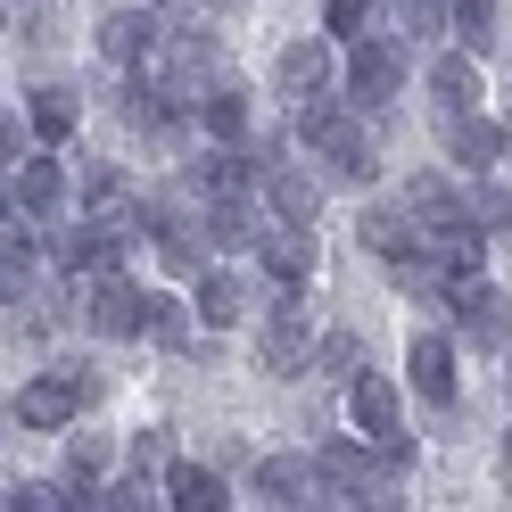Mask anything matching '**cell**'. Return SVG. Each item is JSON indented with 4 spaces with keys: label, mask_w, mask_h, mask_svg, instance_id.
<instances>
[{
    "label": "cell",
    "mask_w": 512,
    "mask_h": 512,
    "mask_svg": "<svg viewBox=\"0 0 512 512\" xmlns=\"http://www.w3.org/2000/svg\"><path fill=\"white\" fill-rule=\"evenodd\" d=\"M323 166H290V157H281V166H265L256 174V207H265L273 223H323Z\"/></svg>",
    "instance_id": "4fadbf2b"
},
{
    "label": "cell",
    "mask_w": 512,
    "mask_h": 512,
    "mask_svg": "<svg viewBox=\"0 0 512 512\" xmlns=\"http://www.w3.org/2000/svg\"><path fill=\"white\" fill-rule=\"evenodd\" d=\"M67 380H75V397H83V413H91V405H108V372H100V364H83V356H67Z\"/></svg>",
    "instance_id": "d590c367"
},
{
    "label": "cell",
    "mask_w": 512,
    "mask_h": 512,
    "mask_svg": "<svg viewBox=\"0 0 512 512\" xmlns=\"http://www.w3.org/2000/svg\"><path fill=\"white\" fill-rule=\"evenodd\" d=\"M149 248H157V265H166L174 281H190V273H199L207 256H215V248H207V232H199V215H182V223H166V232H157Z\"/></svg>",
    "instance_id": "f546056e"
},
{
    "label": "cell",
    "mask_w": 512,
    "mask_h": 512,
    "mask_svg": "<svg viewBox=\"0 0 512 512\" xmlns=\"http://www.w3.org/2000/svg\"><path fill=\"white\" fill-rule=\"evenodd\" d=\"M314 157H323V182H339V190H372L380 166H389V149H380V133H372V116H364V108L347 116Z\"/></svg>",
    "instance_id": "ba28073f"
},
{
    "label": "cell",
    "mask_w": 512,
    "mask_h": 512,
    "mask_svg": "<svg viewBox=\"0 0 512 512\" xmlns=\"http://www.w3.org/2000/svg\"><path fill=\"white\" fill-rule=\"evenodd\" d=\"M149 306H157V290H149V281H133V273L83 281V323H91V339H108V347L149 339Z\"/></svg>",
    "instance_id": "7a4b0ae2"
},
{
    "label": "cell",
    "mask_w": 512,
    "mask_h": 512,
    "mask_svg": "<svg viewBox=\"0 0 512 512\" xmlns=\"http://www.w3.org/2000/svg\"><path fill=\"white\" fill-rule=\"evenodd\" d=\"M248 496L273 504V512H298V504H331L323 479H314V455H256L248 471Z\"/></svg>",
    "instance_id": "9a60e30c"
},
{
    "label": "cell",
    "mask_w": 512,
    "mask_h": 512,
    "mask_svg": "<svg viewBox=\"0 0 512 512\" xmlns=\"http://www.w3.org/2000/svg\"><path fill=\"white\" fill-rule=\"evenodd\" d=\"M372 9H380V0H323V34L347 50L356 34H372Z\"/></svg>",
    "instance_id": "836d02e7"
},
{
    "label": "cell",
    "mask_w": 512,
    "mask_h": 512,
    "mask_svg": "<svg viewBox=\"0 0 512 512\" xmlns=\"http://www.w3.org/2000/svg\"><path fill=\"white\" fill-rule=\"evenodd\" d=\"M182 190H190V199H240V190H256V157L232 149V141H207L182 166Z\"/></svg>",
    "instance_id": "ac0fdd59"
},
{
    "label": "cell",
    "mask_w": 512,
    "mask_h": 512,
    "mask_svg": "<svg viewBox=\"0 0 512 512\" xmlns=\"http://www.w3.org/2000/svg\"><path fill=\"white\" fill-rule=\"evenodd\" d=\"M265 380H306L314 372V331L298 306H265V323H256V356H248Z\"/></svg>",
    "instance_id": "52a82bcc"
},
{
    "label": "cell",
    "mask_w": 512,
    "mask_h": 512,
    "mask_svg": "<svg viewBox=\"0 0 512 512\" xmlns=\"http://www.w3.org/2000/svg\"><path fill=\"white\" fill-rule=\"evenodd\" d=\"M25 149H34V133H25V108H0V166H17Z\"/></svg>",
    "instance_id": "8d00e7d4"
},
{
    "label": "cell",
    "mask_w": 512,
    "mask_h": 512,
    "mask_svg": "<svg viewBox=\"0 0 512 512\" xmlns=\"http://www.w3.org/2000/svg\"><path fill=\"white\" fill-rule=\"evenodd\" d=\"M0 215H17V207H9V166H0Z\"/></svg>",
    "instance_id": "f35d334b"
},
{
    "label": "cell",
    "mask_w": 512,
    "mask_h": 512,
    "mask_svg": "<svg viewBox=\"0 0 512 512\" xmlns=\"http://www.w3.org/2000/svg\"><path fill=\"white\" fill-rule=\"evenodd\" d=\"M9 9H25V0H9Z\"/></svg>",
    "instance_id": "ee69618b"
},
{
    "label": "cell",
    "mask_w": 512,
    "mask_h": 512,
    "mask_svg": "<svg viewBox=\"0 0 512 512\" xmlns=\"http://www.w3.org/2000/svg\"><path fill=\"white\" fill-rule=\"evenodd\" d=\"M422 91H430L438 108H479V100H488V83H479V58H471V50H446V42L430 50Z\"/></svg>",
    "instance_id": "7402d4cb"
},
{
    "label": "cell",
    "mask_w": 512,
    "mask_h": 512,
    "mask_svg": "<svg viewBox=\"0 0 512 512\" xmlns=\"http://www.w3.org/2000/svg\"><path fill=\"white\" fill-rule=\"evenodd\" d=\"M215 9H223V17H240V9H248V0H215Z\"/></svg>",
    "instance_id": "60d3db41"
},
{
    "label": "cell",
    "mask_w": 512,
    "mask_h": 512,
    "mask_svg": "<svg viewBox=\"0 0 512 512\" xmlns=\"http://www.w3.org/2000/svg\"><path fill=\"white\" fill-rule=\"evenodd\" d=\"M133 207V182H124L116 157H83L75 166V215H124Z\"/></svg>",
    "instance_id": "484cf974"
},
{
    "label": "cell",
    "mask_w": 512,
    "mask_h": 512,
    "mask_svg": "<svg viewBox=\"0 0 512 512\" xmlns=\"http://www.w3.org/2000/svg\"><path fill=\"white\" fill-rule=\"evenodd\" d=\"M380 463H389V471L405 479L413 463H422V438H413V430H389V438H380Z\"/></svg>",
    "instance_id": "74e56055"
},
{
    "label": "cell",
    "mask_w": 512,
    "mask_h": 512,
    "mask_svg": "<svg viewBox=\"0 0 512 512\" xmlns=\"http://www.w3.org/2000/svg\"><path fill=\"white\" fill-rule=\"evenodd\" d=\"M463 223L471 232H512V190H504V174H463Z\"/></svg>",
    "instance_id": "f1b7e54d"
},
{
    "label": "cell",
    "mask_w": 512,
    "mask_h": 512,
    "mask_svg": "<svg viewBox=\"0 0 512 512\" xmlns=\"http://www.w3.org/2000/svg\"><path fill=\"white\" fill-rule=\"evenodd\" d=\"M314 372H323V380H339V389H347V380L364 372V339L347 331V323H331V331H314Z\"/></svg>",
    "instance_id": "d6a6232c"
},
{
    "label": "cell",
    "mask_w": 512,
    "mask_h": 512,
    "mask_svg": "<svg viewBox=\"0 0 512 512\" xmlns=\"http://www.w3.org/2000/svg\"><path fill=\"white\" fill-rule=\"evenodd\" d=\"M413 240H422V223H413L397 199H372V207L356 215V248H364V256H380V265H397Z\"/></svg>",
    "instance_id": "603a6c76"
},
{
    "label": "cell",
    "mask_w": 512,
    "mask_h": 512,
    "mask_svg": "<svg viewBox=\"0 0 512 512\" xmlns=\"http://www.w3.org/2000/svg\"><path fill=\"white\" fill-rule=\"evenodd\" d=\"M347 430H364L372 446L380 438H389V430H405V413H397V380L389 372H356V380H347Z\"/></svg>",
    "instance_id": "44dd1931"
},
{
    "label": "cell",
    "mask_w": 512,
    "mask_h": 512,
    "mask_svg": "<svg viewBox=\"0 0 512 512\" xmlns=\"http://www.w3.org/2000/svg\"><path fill=\"white\" fill-rule=\"evenodd\" d=\"M42 281H50L42 223H25V215H0V306H17V298H42Z\"/></svg>",
    "instance_id": "9c48e42d"
},
{
    "label": "cell",
    "mask_w": 512,
    "mask_h": 512,
    "mask_svg": "<svg viewBox=\"0 0 512 512\" xmlns=\"http://www.w3.org/2000/svg\"><path fill=\"white\" fill-rule=\"evenodd\" d=\"M446 314H455V339L471 347V356H504L512 347V298L496 290L488 273H471V281H446Z\"/></svg>",
    "instance_id": "3957f363"
},
{
    "label": "cell",
    "mask_w": 512,
    "mask_h": 512,
    "mask_svg": "<svg viewBox=\"0 0 512 512\" xmlns=\"http://www.w3.org/2000/svg\"><path fill=\"white\" fill-rule=\"evenodd\" d=\"M108 471H116V438H108V430L67 422V479H75L91 504H100V479H108Z\"/></svg>",
    "instance_id": "4316f807"
},
{
    "label": "cell",
    "mask_w": 512,
    "mask_h": 512,
    "mask_svg": "<svg viewBox=\"0 0 512 512\" xmlns=\"http://www.w3.org/2000/svg\"><path fill=\"white\" fill-rule=\"evenodd\" d=\"M17 108H25V133H34L42 149H67L75 124H83V91H75V83H34Z\"/></svg>",
    "instance_id": "ffe728a7"
},
{
    "label": "cell",
    "mask_w": 512,
    "mask_h": 512,
    "mask_svg": "<svg viewBox=\"0 0 512 512\" xmlns=\"http://www.w3.org/2000/svg\"><path fill=\"white\" fill-rule=\"evenodd\" d=\"M265 207H256V190H240V199H199V232L215 256H248L256 240H265Z\"/></svg>",
    "instance_id": "e0dca14e"
},
{
    "label": "cell",
    "mask_w": 512,
    "mask_h": 512,
    "mask_svg": "<svg viewBox=\"0 0 512 512\" xmlns=\"http://www.w3.org/2000/svg\"><path fill=\"white\" fill-rule=\"evenodd\" d=\"M380 9H389V34L405 42V50H438L446 42V0H380Z\"/></svg>",
    "instance_id": "83f0119b"
},
{
    "label": "cell",
    "mask_w": 512,
    "mask_h": 512,
    "mask_svg": "<svg viewBox=\"0 0 512 512\" xmlns=\"http://www.w3.org/2000/svg\"><path fill=\"white\" fill-rule=\"evenodd\" d=\"M9 207L25 223H58V215H75V174H67V149H25L17 166H9Z\"/></svg>",
    "instance_id": "277c9868"
},
{
    "label": "cell",
    "mask_w": 512,
    "mask_h": 512,
    "mask_svg": "<svg viewBox=\"0 0 512 512\" xmlns=\"http://www.w3.org/2000/svg\"><path fill=\"white\" fill-rule=\"evenodd\" d=\"M339 83V42L331 34H298V42H281L273 58V100H314V91H331Z\"/></svg>",
    "instance_id": "8fae6325"
},
{
    "label": "cell",
    "mask_w": 512,
    "mask_h": 512,
    "mask_svg": "<svg viewBox=\"0 0 512 512\" xmlns=\"http://www.w3.org/2000/svg\"><path fill=\"white\" fill-rule=\"evenodd\" d=\"M157 488H166V504L174 512H223V504H232V488H223V471L215 463H166V479H157Z\"/></svg>",
    "instance_id": "d4e9b609"
},
{
    "label": "cell",
    "mask_w": 512,
    "mask_h": 512,
    "mask_svg": "<svg viewBox=\"0 0 512 512\" xmlns=\"http://www.w3.org/2000/svg\"><path fill=\"white\" fill-rule=\"evenodd\" d=\"M248 306H256V281H248V273L215 265V256L190 273V314H199V331H232V323H248Z\"/></svg>",
    "instance_id": "5bb4252c"
},
{
    "label": "cell",
    "mask_w": 512,
    "mask_h": 512,
    "mask_svg": "<svg viewBox=\"0 0 512 512\" xmlns=\"http://www.w3.org/2000/svg\"><path fill=\"white\" fill-rule=\"evenodd\" d=\"M446 9H455V17H446V34H455L471 58H488L504 34H496V9H504V0H446Z\"/></svg>",
    "instance_id": "1f68e13d"
},
{
    "label": "cell",
    "mask_w": 512,
    "mask_h": 512,
    "mask_svg": "<svg viewBox=\"0 0 512 512\" xmlns=\"http://www.w3.org/2000/svg\"><path fill=\"white\" fill-rule=\"evenodd\" d=\"M9 422H17V430H50V438H67V422H83V397H75L67 364H50V372L25 380V389L9 397Z\"/></svg>",
    "instance_id": "7c38bea8"
},
{
    "label": "cell",
    "mask_w": 512,
    "mask_h": 512,
    "mask_svg": "<svg viewBox=\"0 0 512 512\" xmlns=\"http://www.w3.org/2000/svg\"><path fill=\"white\" fill-rule=\"evenodd\" d=\"M256 265H265V281H281V290H306L314 265H323V248H314V223H265V240H256Z\"/></svg>",
    "instance_id": "2e32d148"
},
{
    "label": "cell",
    "mask_w": 512,
    "mask_h": 512,
    "mask_svg": "<svg viewBox=\"0 0 512 512\" xmlns=\"http://www.w3.org/2000/svg\"><path fill=\"white\" fill-rule=\"evenodd\" d=\"M496 463H504V471H512V430H504V446H496Z\"/></svg>",
    "instance_id": "ab89813d"
},
{
    "label": "cell",
    "mask_w": 512,
    "mask_h": 512,
    "mask_svg": "<svg viewBox=\"0 0 512 512\" xmlns=\"http://www.w3.org/2000/svg\"><path fill=\"white\" fill-rule=\"evenodd\" d=\"M166 463H174V438H166V430H133V455H124V471L166 479Z\"/></svg>",
    "instance_id": "e575fe53"
},
{
    "label": "cell",
    "mask_w": 512,
    "mask_h": 512,
    "mask_svg": "<svg viewBox=\"0 0 512 512\" xmlns=\"http://www.w3.org/2000/svg\"><path fill=\"white\" fill-rule=\"evenodd\" d=\"M504 397H512V347H504Z\"/></svg>",
    "instance_id": "b9f144b4"
},
{
    "label": "cell",
    "mask_w": 512,
    "mask_h": 512,
    "mask_svg": "<svg viewBox=\"0 0 512 512\" xmlns=\"http://www.w3.org/2000/svg\"><path fill=\"white\" fill-rule=\"evenodd\" d=\"M190 124H199L207 141H232V149H248V133H256V91L223 75V83H207V91H199V116H190Z\"/></svg>",
    "instance_id": "d6986e66"
},
{
    "label": "cell",
    "mask_w": 512,
    "mask_h": 512,
    "mask_svg": "<svg viewBox=\"0 0 512 512\" xmlns=\"http://www.w3.org/2000/svg\"><path fill=\"white\" fill-rule=\"evenodd\" d=\"M0 25H9V0H0Z\"/></svg>",
    "instance_id": "7bdbcfd3"
},
{
    "label": "cell",
    "mask_w": 512,
    "mask_h": 512,
    "mask_svg": "<svg viewBox=\"0 0 512 512\" xmlns=\"http://www.w3.org/2000/svg\"><path fill=\"white\" fill-rule=\"evenodd\" d=\"M339 91H347L364 116H380V108L405 91V42L389 34V25H372V34H356V42L339 50Z\"/></svg>",
    "instance_id": "6da1fadb"
},
{
    "label": "cell",
    "mask_w": 512,
    "mask_h": 512,
    "mask_svg": "<svg viewBox=\"0 0 512 512\" xmlns=\"http://www.w3.org/2000/svg\"><path fill=\"white\" fill-rule=\"evenodd\" d=\"M91 42H100V58H108L116 75H141L149 58H157V42H166V17H157V9H100Z\"/></svg>",
    "instance_id": "30bf717a"
},
{
    "label": "cell",
    "mask_w": 512,
    "mask_h": 512,
    "mask_svg": "<svg viewBox=\"0 0 512 512\" xmlns=\"http://www.w3.org/2000/svg\"><path fill=\"white\" fill-rule=\"evenodd\" d=\"M397 207H405L413 223H446V215H463V182L446 174V166H413V174L397 182Z\"/></svg>",
    "instance_id": "cb8c5ba5"
},
{
    "label": "cell",
    "mask_w": 512,
    "mask_h": 512,
    "mask_svg": "<svg viewBox=\"0 0 512 512\" xmlns=\"http://www.w3.org/2000/svg\"><path fill=\"white\" fill-rule=\"evenodd\" d=\"M438 149L455 174H504V124L488 108H438Z\"/></svg>",
    "instance_id": "8992f818"
},
{
    "label": "cell",
    "mask_w": 512,
    "mask_h": 512,
    "mask_svg": "<svg viewBox=\"0 0 512 512\" xmlns=\"http://www.w3.org/2000/svg\"><path fill=\"white\" fill-rule=\"evenodd\" d=\"M190 339H199V314H190V298L157 290V306H149V347H166V356H190Z\"/></svg>",
    "instance_id": "4dcf8cb0"
},
{
    "label": "cell",
    "mask_w": 512,
    "mask_h": 512,
    "mask_svg": "<svg viewBox=\"0 0 512 512\" xmlns=\"http://www.w3.org/2000/svg\"><path fill=\"white\" fill-rule=\"evenodd\" d=\"M463 339L455 331H413V347H405V389L422 397L430 413H455L463 405Z\"/></svg>",
    "instance_id": "5b68a950"
}]
</instances>
